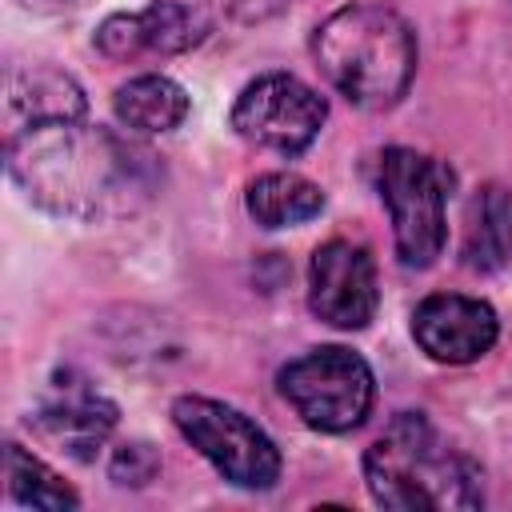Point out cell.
<instances>
[{"instance_id":"cell-1","label":"cell","mask_w":512,"mask_h":512,"mask_svg":"<svg viewBox=\"0 0 512 512\" xmlns=\"http://www.w3.org/2000/svg\"><path fill=\"white\" fill-rule=\"evenodd\" d=\"M4 156L12 184L36 208L68 220L128 216L160 188L156 156L144 144L80 120L8 132Z\"/></svg>"},{"instance_id":"cell-19","label":"cell","mask_w":512,"mask_h":512,"mask_svg":"<svg viewBox=\"0 0 512 512\" xmlns=\"http://www.w3.org/2000/svg\"><path fill=\"white\" fill-rule=\"evenodd\" d=\"M24 8H40V12H64V8H76L84 0H20Z\"/></svg>"},{"instance_id":"cell-14","label":"cell","mask_w":512,"mask_h":512,"mask_svg":"<svg viewBox=\"0 0 512 512\" xmlns=\"http://www.w3.org/2000/svg\"><path fill=\"white\" fill-rule=\"evenodd\" d=\"M112 108H116L120 124H128L132 132L156 136V132H172V128L184 124V116H188V92L172 76L144 72V76H132L128 84L116 88Z\"/></svg>"},{"instance_id":"cell-5","label":"cell","mask_w":512,"mask_h":512,"mask_svg":"<svg viewBox=\"0 0 512 512\" xmlns=\"http://www.w3.org/2000/svg\"><path fill=\"white\" fill-rule=\"evenodd\" d=\"M280 396L316 432H352L368 420L376 400V380L364 356L340 344L312 348L288 360L276 376Z\"/></svg>"},{"instance_id":"cell-2","label":"cell","mask_w":512,"mask_h":512,"mask_svg":"<svg viewBox=\"0 0 512 512\" xmlns=\"http://www.w3.org/2000/svg\"><path fill=\"white\" fill-rule=\"evenodd\" d=\"M364 484L392 512H472L484 504L480 464L424 412H400L364 452Z\"/></svg>"},{"instance_id":"cell-15","label":"cell","mask_w":512,"mask_h":512,"mask_svg":"<svg viewBox=\"0 0 512 512\" xmlns=\"http://www.w3.org/2000/svg\"><path fill=\"white\" fill-rule=\"evenodd\" d=\"M244 208L260 228H292L324 212V192L296 172H264L248 184Z\"/></svg>"},{"instance_id":"cell-13","label":"cell","mask_w":512,"mask_h":512,"mask_svg":"<svg viewBox=\"0 0 512 512\" xmlns=\"http://www.w3.org/2000/svg\"><path fill=\"white\" fill-rule=\"evenodd\" d=\"M512 256V192L500 184H480L464 208L460 260L472 272H496Z\"/></svg>"},{"instance_id":"cell-10","label":"cell","mask_w":512,"mask_h":512,"mask_svg":"<svg viewBox=\"0 0 512 512\" xmlns=\"http://www.w3.org/2000/svg\"><path fill=\"white\" fill-rule=\"evenodd\" d=\"M36 428L72 460H92L112 436L120 408L84 376L60 372L36 404Z\"/></svg>"},{"instance_id":"cell-18","label":"cell","mask_w":512,"mask_h":512,"mask_svg":"<svg viewBox=\"0 0 512 512\" xmlns=\"http://www.w3.org/2000/svg\"><path fill=\"white\" fill-rule=\"evenodd\" d=\"M216 4H220V12L232 16V20L256 24V20H268V16L284 12V8H292L296 0H216Z\"/></svg>"},{"instance_id":"cell-7","label":"cell","mask_w":512,"mask_h":512,"mask_svg":"<svg viewBox=\"0 0 512 512\" xmlns=\"http://www.w3.org/2000/svg\"><path fill=\"white\" fill-rule=\"evenodd\" d=\"M324 120L328 100L292 72H264L248 80L232 104L236 136L280 156H300L320 136Z\"/></svg>"},{"instance_id":"cell-9","label":"cell","mask_w":512,"mask_h":512,"mask_svg":"<svg viewBox=\"0 0 512 512\" xmlns=\"http://www.w3.org/2000/svg\"><path fill=\"white\" fill-rule=\"evenodd\" d=\"M212 32V16L200 0H152L144 12H116L96 28V48L112 60L140 52L176 56L196 48Z\"/></svg>"},{"instance_id":"cell-3","label":"cell","mask_w":512,"mask_h":512,"mask_svg":"<svg viewBox=\"0 0 512 512\" xmlns=\"http://www.w3.org/2000/svg\"><path fill=\"white\" fill-rule=\"evenodd\" d=\"M316 68L360 108H392L416 76V36L408 20L380 4L336 8L312 36Z\"/></svg>"},{"instance_id":"cell-11","label":"cell","mask_w":512,"mask_h":512,"mask_svg":"<svg viewBox=\"0 0 512 512\" xmlns=\"http://www.w3.org/2000/svg\"><path fill=\"white\" fill-rule=\"evenodd\" d=\"M412 336H416L420 352H428L436 364H472L496 344L500 320H496L492 304H484L476 296L436 292L416 304Z\"/></svg>"},{"instance_id":"cell-8","label":"cell","mask_w":512,"mask_h":512,"mask_svg":"<svg viewBox=\"0 0 512 512\" xmlns=\"http://www.w3.org/2000/svg\"><path fill=\"white\" fill-rule=\"evenodd\" d=\"M376 304H380V288H376V264L368 248L352 240H328L312 252L308 308L316 320L340 332H356V328H368V320L376 316Z\"/></svg>"},{"instance_id":"cell-17","label":"cell","mask_w":512,"mask_h":512,"mask_svg":"<svg viewBox=\"0 0 512 512\" xmlns=\"http://www.w3.org/2000/svg\"><path fill=\"white\" fill-rule=\"evenodd\" d=\"M108 472H112V480H116V484L144 488V484H148V480H156V472H160V452H156L152 444H144V440H128V444H120V448H116V456H112Z\"/></svg>"},{"instance_id":"cell-6","label":"cell","mask_w":512,"mask_h":512,"mask_svg":"<svg viewBox=\"0 0 512 512\" xmlns=\"http://www.w3.org/2000/svg\"><path fill=\"white\" fill-rule=\"evenodd\" d=\"M176 432L236 488H272L280 476V452L272 436L240 408L212 396H180L172 404Z\"/></svg>"},{"instance_id":"cell-4","label":"cell","mask_w":512,"mask_h":512,"mask_svg":"<svg viewBox=\"0 0 512 512\" xmlns=\"http://www.w3.org/2000/svg\"><path fill=\"white\" fill-rule=\"evenodd\" d=\"M452 172L416 152V148H384L376 160V188L392 216L396 256L404 268H428L444 252V200Z\"/></svg>"},{"instance_id":"cell-12","label":"cell","mask_w":512,"mask_h":512,"mask_svg":"<svg viewBox=\"0 0 512 512\" xmlns=\"http://www.w3.org/2000/svg\"><path fill=\"white\" fill-rule=\"evenodd\" d=\"M84 92L80 84L48 64L32 68H12L4 84V116L8 132L32 128V124H56V120H84Z\"/></svg>"},{"instance_id":"cell-16","label":"cell","mask_w":512,"mask_h":512,"mask_svg":"<svg viewBox=\"0 0 512 512\" xmlns=\"http://www.w3.org/2000/svg\"><path fill=\"white\" fill-rule=\"evenodd\" d=\"M4 476H8V496L24 508H44V512H64L76 508L80 496L72 492V484H64L44 460H36L28 448L12 444L4 448Z\"/></svg>"}]
</instances>
